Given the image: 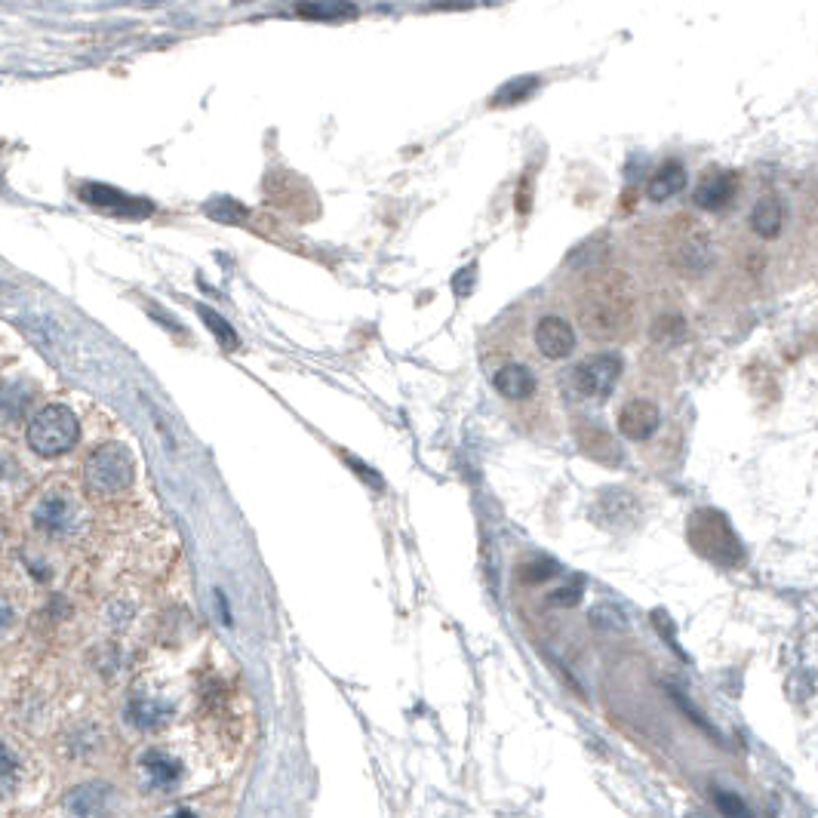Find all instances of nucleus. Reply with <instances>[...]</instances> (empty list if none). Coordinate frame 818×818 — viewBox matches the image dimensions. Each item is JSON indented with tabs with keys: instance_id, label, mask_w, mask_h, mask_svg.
<instances>
[{
	"instance_id": "1a4fd4ad",
	"label": "nucleus",
	"mask_w": 818,
	"mask_h": 818,
	"mask_svg": "<svg viewBox=\"0 0 818 818\" xmlns=\"http://www.w3.org/2000/svg\"><path fill=\"white\" fill-rule=\"evenodd\" d=\"M80 200L90 203V207L102 210V213H114V216H127V219H145L154 213V203L142 200V197H130L124 191H117L111 185H84L80 188Z\"/></svg>"
},
{
	"instance_id": "f03ea898",
	"label": "nucleus",
	"mask_w": 818,
	"mask_h": 818,
	"mask_svg": "<svg viewBox=\"0 0 818 818\" xmlns=\"http://www.w3.org/2000/svg\"><path fill=\"white\" fill-rule=\"evenodd\" d=\"M689 542L702 557L723 563V566H739L745 560V551H742L739 536H735V529L714 508H702L689 517Z\"/></svg>"
},
{
	"instance_id": "aec40b11",
	"label": "nucleus",
	"mask_w": 818,
	"mask_h": 818,
	"mask_svg": "<svg viewBox=\"0 0 818 818\" xmlns=\"http://www.w3.org/2000/svg\"><path fill=\"white\" fill-rule=\"evenodd\" d=\"M31 400V391L25 385H0V416H22Z\"/></svg>"
},
{
	"instance_id": "9b49d317",
	"label": "nucleus",
	"mask_w": 818,
	"mask_h": 818,
	"mask_svg": "<svg viewBox=\"0 0 818 818\" xmlns=\"http://www.w3.org/2000/svg\"><path fill=\"white\" fill-rule=\"evenodd\" d=\"M176 717V705L170 699H157V695H133L127 702V720L148 732V729H163Z\"/></svg>"
},
{
	"instance_id": "412c9836",
	"label": "nucleus",
	"mask_w": 818,
	"mask_h": 818,
	"mask_svg": "<svg viewBox=\"0 0 818 818\" xmlns=\"http://www.w3.org/2000/svg\"><path fill=\"white\" fill-rule=\"evenodd\" d=\"M207 216H213V219H219V222H243L247 219V207H243V203H237V200H231V197H219V200H210L207 207Z\"/></svg>"
},
{
	"instance_id": "f8f14e48",
	"label": "nucleus",
	"mask_w": 818,
	"mask_h": 818,
	"mask_svg": "<svg viewBox=\"0 0 818 818\" xmlns=\"http://www.w3.org/2000/svg\"><path fill=\"white\" fill-rule=\"evenodd\" d=\"M74 523H77L74 505L65 496H47L34 511V526L40 529V533L68 536V533H74Z\"/></svg>"
},
{
	"instance_id": "a211bd4d",
	"label": "nucleus",
	"mask_w": 818,
	"mask_h": 818,
	"mask_svg": "<svg viewBox=\"0 0 818 818\" xmlns=\"http://www.w3.org/2000/svg\"><path fill=\"white\" fill-rule=\"evenodd\" d=\"M539 87V77H514L508 84L493 96V105H517V102H526V96H533Z\"/></svg>"
},
{
	"instance_id": "2eb2a0df",
	"label": "nucleus",
	"mask_w": 818,
	"mask_h": 818,
	"mask_svg": "<svg viewBox=\"0 0 818 818\" xmlns=\"http://www.w3.org/2000/svg\"><path fill=\"white\" fill-rule=\"evenodd\" d=\"M683 188H686V170H683V163L668 160V163H662V167L656 170V176L649 179L646 197H649L652 203H665V200H671L674 194H680Z\"/></svg>"
},
{
	"instance_id": "a878e982",
	"label": "nucleus",
	"mask_w": 818,
	"mask_h": 818,
	"mask_svg": "<svg viewBox=\"0 0 818 818\" xmlns=\"http://www.w3.org/2000/svg\"><path fill=\"white\" fill-rule=\"evenodd\" d=\"M10 625H13V609H10L7 600H0V634H4Z\"/></svg>"
},
{
	"instance_id": "0eeeda50",
	"label": "nucleus",
	"mask_w": 818,
	"mask_h": 818,
	"mask_svg": "<svg viewBox=\"0 0 818 818\" xmlns=\"http://www.w3.org/2000/svg\"><path fill=\"white\" fill-rule=\"evenodd\" d=\"M662 422H665L662 397L649 391H631L616 413V428L631 443H649L659 434Z\"/></svg>"
},
{
	"instance_id": "dca6fc26",
	"label": "nucleus",
	"mask_w": 818,
	"mask_h": 818,
	"mask_svg": "<svg viewBox=\"0 0 818 818\" xmlns=\"http://www.w3.org/2000/svg\"><path fill=\"white\" fill-rule=\"evenodd\" d=\"M114 797V791L108 785H80L74 788L68 797H65V806L77 815H93V812H105L108 809V800Z\"/></svg>"
},
{
	"instance_id": "423d86ee",
	"label": "nucleus",
	"mask_w": 818,
	"mask_h": 818,
	"mask_svg": "<svg viewBox=\"0 0 818 818\" xmlns=\"http://www.w3.org/2000/svg\"><path fill=\"white\" fill-rule=\"evenodd\" d=\"M80 425L68 406H44L28 425V446L37 456H62L77 443Z\"/></svg>"
},
{
	"instance_id": "6e6552de",
	"label": "nucleus",
	"mask_w": 818,
	"mask_h": 818,
	"mask_svg": "<svg viewBox=\"0 0 818 818\" xmlns=\"http://www.w3.org/2000/svg\"><path fill=\"white\" fill-rule=\"evenodd\" d=\"M579 333L576 323L560 311H545L533 323V348L539 351L542 360H566L576 351Z\"/></svg>"
},
{
	"instance_id": "39448f33",
	"label": "nucleus",
	"mask_w": 818,
	"mask_h": 818,
	"mask_svg": "<svg viewBox=\"0 0 818 818\" xmlns=\"http://www.w3.org/2000/svg\"><path fill=\"white\" fill-rule=\"evenodd\" d=\"M489 382L493 391L511 403V406H526L536 403L542 397V373L536 370L533 360H523L517 354H502L499 363H489Z\"/></svg>"
},
{
	"instance_id": "f3484780",
	"label": "nucleus",
	"mask_w": 818,
	"mask_h": 818,
	"mask_svg": "<svg viewBox=\"0 0 818 818\" xmlns=\"http://www.w3.org/2000/svg\"><path fill=\"white\" fill-rule=\"evenodd\" d=\"M299 16L317 19V22H345L357 16L354 0H308L299 7Z\"/></svg>"
},
{
	"instance_id": "4468645a",
	"label": "nucleus",
	"mask_w": 818,
	"mask_h": 818,
	"mask_svg": "<svg viewBox=\"0 0 818 818\" xmlns=\"http://www.w3.org/2000/svg\"><path fill=\"white\" fill-rule=\"evenodd\" d=\"M139 766H142V772H145L148 785H151V788H160V791H167V788L179 785L182 772H185L182 763H179L173 754H167V751H145L142 760H139Z\"/></svg>"
},
{
	"instance_id": "ddd939ff",
	"label": "nucleus",
	"mask_w": 818,
	"mask_h": 818,
	"mask_svg": "<svg viewBox=\"0 0 818 818\" xmlns=\"http://www.w3.org/2000/svg\"><path fill=\"white\" fill-rule=\"evenodd\" d=\"M748 225H751V234H757L760 240L779 237L785 228V203L775 194H763L760 200H754Z\"/></svg>"
},
{
	"instance_id": "bb28decb",
	"label": "nucleus",
	"mask_w": 818,
	"mask_h": 818,
	"mask_svg": "<svg viewBox=\"0 0 818 818\" xmlns=\"http://www.w3.org/2000/svg\"><path fill=\"white\" fill-rule=\"evenodd\" d=\"M7 468H10V462H7V456H4V453H0V477L7 474Z\"/></svg>"
},
{
	"instance_id": "9d476101",
	"label": "nucleus",
	"mask_w": 818,
	"mask_h": 818,
	"mask_svg": "<svg viewBox=\"0 0 818 818\" xmlns=\"http://www.w3.org/2000/svg\"><path fill=\"white\" fill-rule=\"evenodd\" d=\"M735 191H739V179H735L732 173L714 170L699 182V188H695V194H692V203L705 213H723L735 200Z\"/></svg>"
},
{
	"instance_id": "4be33fe9",
	"label": "nucleus",
	"mask_w": 818,
	"mask_h": 818,
	"mask_svg": "<svg viewBox=\"0 0 818 818\" xmlns=\"http://www.w3.org/2000/svg\"><path fill=\"white\" fill-rule=\"evenodd\" d=\"M16 788H19V763L4 745H0V797H13Z\"/></svg>"
},
{
	"instance_id": "6ab92c4d",
	"label": "nucleus",
	"mask_w": 818,
	"mask_h": 818,
	"mask_svg": "<svg viewBox=\"0 0 818 818\" xmlns=\"http://www.w3.org/2000/svg\"><path fill=\"white\" fill-rule=\"evenodd\" d=\"M683 333H686V323L674 314H659L649 326L652 342H659V345H677L683 339Z\"/></svg>"
},
{
	"instance_id": "7ed1b4c3",
	"label": "nucleus",
	"mask_w": 818,
	"mask_h": 818,
	"mask_svg": "<svg viewBox=\"0 0 818 818\" xmlns=\"http://www.w3.org/2000/svg\"><path fill=\"white\" fill-rule=\"evenodd\" d=\"M622 376H625V357L622 354H616V351L588 354L585 360H579L566 373V388L579 400L600 403L619 388Z\"/></svg>"
},
{
	"instance_id": "393cba45",
	"label": "nucleus",
	"mask_w": 818,
	"mask_h": 818,
	"mask_svg": "<svg viewBox=\"0 0 818 818\" xmlns=\"http://www.w3.org/2000/svg\"><path fill=\"white\" fill-rule=\"evenodd\" d=\"M714 800H717V806H720L723 812H729V815H745V812H748L745 803H739V797L729 794V791H714Z\"/></svg>"
},
{
	"instance_id": "b1692460",
	"label": "nucleus",
	"mask_w": 818,
	"mask_h": 818,
	"mask_svg": "<svg viewBox=\"0 0 818 818\" xmlns=\"http://www.w3.org/2000/svg\"><path fill=\"white\" fill-rule=\"evenodd\" d=\"M579 597H582V585H569V588H560V591L548 594V603H554V606H576Z\"/></svg>"
},
{
	"instance_id": "f257e3e1",
	"label": "nucleus",
	"mask_w": 818,
	"mask_h": 818,
	"mask_svg": "<svg viewBox=\"0 0 818 818\" xmlns=\"http://www.w3.org/2000/svg\"><path fill=\"white\" fill-rule=\"evenodd\" d=\"M572 314L579 317V326L588 336L603 342H628L640 326L637 283L622 271L594 268L579 280Z\"/></svg>"
},
{
	"instance_id": "20e7f679",
	"label": "nucleus",
	"mask_w": 818,
	"mask_h": 818,
	"mask_svg": "<svg viewBox=\"0 0 818 818\" xmlns=\"http://www.w3.org/2000/svg\"><path fill=\"white\" fill-rule=\"evenodd\" d=\"M133 459L130 449L120 443H102L96 446L87 465H84V480L93 496H120L133 483Z\"/></svg>"
},
{
	"instance_id": "5701e85b",
	"label": "nucleus",
	"mask_w": 818,
	"mask_h": 818,
	"mask_svg": "<svg viewBox=\"0 0 818 818\" xmlns=\"http://www.w3.org/2000/svg\"><path fill=\"white\" fill-rule=\"evenodd\" d=\"M200 317H203V323H207L210 330H213V336L219 339V345H222V348H231V351H234V348L240 345V342H237V333H234V326H231L228 320H222L216 311H210V308H200Z\"/></svg>"
}]
</instances>
